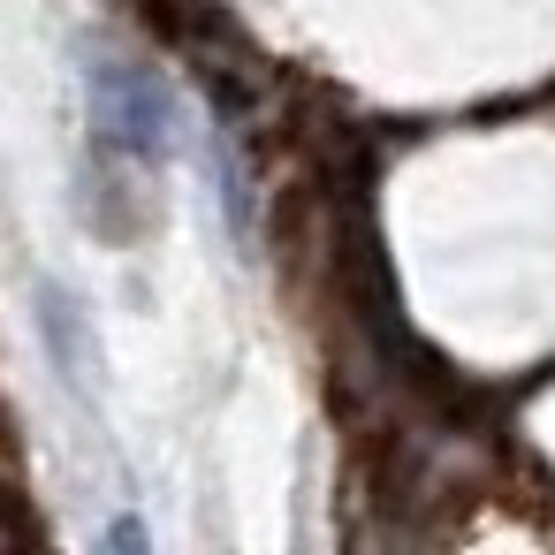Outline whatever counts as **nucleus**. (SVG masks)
I'll return each instance as SVG.
<instances>
[{"label": "nucleus", "mask_w": 555, "mask_h": 555, "mask_svg": "<svg viewBox=\"0 0 555 555\" xmlns=\"http://www.w3.org/2000/svg\"><path fill=\"white\" fill-rule=\"evenodd\" d=\"M107 547H145V525H138V517H115V525H107Z\"/></svg>", "instance_id": "3"}, {"label": "nucleus", "mask_w": 555, "mask_h": 555, "mask_svg": "<svg viewBox=\"0 0 555 555\" xmlns=\"http://www.w3.org/2000/svg\"><path fill=\"white\" fill-rule=\"evenodd\" d=\"M39 335H47V358H54V373H62L77 396H100V343H92V327H85L77 297H62L54 282L39 289Z\"/></svg>", "instance_id": "2"}, {"label": "nucleus", "mask_w": 555, "mask_h": 555, "mask_svg": "<svg viewBox=\"0 0 555 555\" xmlns=\"http://www.w3.org/2000/svg\"><path fill=\"white\" fill-rule=\"evenodd\" d=\"M85 107H92V138H100V153H107V160H160V153H168L176 100H168L160 69L107 54V62H92Z\"/></svg>", "instance_id": "1"}]
</instances>
